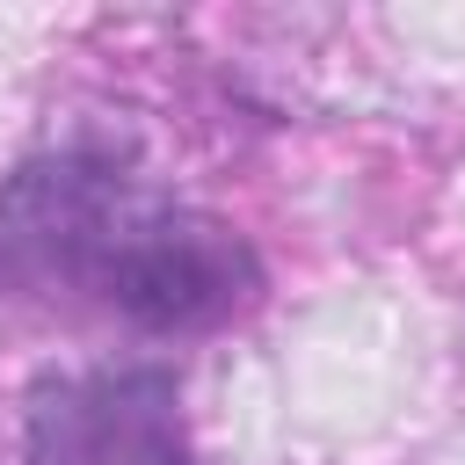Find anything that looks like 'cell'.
Wrapping results in <instances>:
<instances>
[{
  "mask_svg": "<svg viewBox=\"0 0 465 465\" xmlns=\"http://www.w3.org/2000/svg\"><path fill=\"white\" fill-rule=\"evenodd\" d=\"M0 283L94 305L138 334H218L262 305L269 269L218 211L65 145L0 182Z\"/></svg>",
  "mask_w": 465,
  "mask_h": 465,
  "instance_id": "cell-1",
  "label": "cell"
},
{
  "mask_svg": "<svg viewBox=\"0 0 465 465\" xmlns=\"http://www.w3.org/2000/svg\"><path fill=\"white\" fill-rule=\"evenodd\" d=\"M22 465H203L167 363L58 371L22 407Z\"/></svg>",
  "mask_w": 465,
  "mask_h": 465,
  "instance_id": "cell-2",
  "label": "cell"
}]
</instances>
